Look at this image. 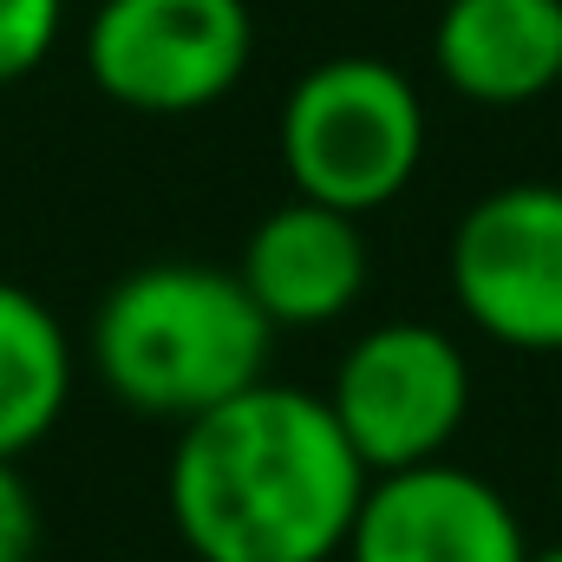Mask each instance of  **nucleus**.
<instances>
[{
	"mask_svg": "<svg viewBox=\"0 0 562 562\" xmlns=\"http://www.w3.org/2000/svg\"><path fill=\"white\" fill-rule=\"evenodd\" d=\"M425 157V105L413 79L373 53L321 59L281 105V170L294 196L340 216L386 210Z\"/></svg>",
	"mask_w": 562,
	"mask_h": 562,
	"instance_id": "3",
	"label": "nucleus"
},
{
	"mask_svg": "<svg viewBox=\"0 0 562 562\" xmlns=\"http://www.w3.org/2000/svg\"><path fill=\"white\" fill-rule=\"evenodd\" d=\"M347 562H530V537L497 484L431 458L367 484Z\"/></svg>",
	"mask_w": 562,
	"mask_h": 562,
	"instance_id": "7",
	"label": "nucleus"
},
{
	"mask_svg": "<svg viewBox=\"0 0 562 562\" xmlns=\"http://www.w3.org/2000/svg\"><path fill=\"white\" fill-rule=\"evenodd\" d=\"M530 562H562V543L557 550H530Z\"/></svg>",
	"mask_w": 562,
	"mask_h": 562,
	"instance_id": "13",
	"label": "nucleus"
},
{
	"mask_svg": "<svg viewBox=\"0 0 562 562\" xmlns=\"http://www.w3.org/2000/svg\"><path fill=\"white\" fill-rule=\"evenodd\" d=\"M59 26L66 0H0V86L40 72L46 53L59 46Z\"/></svg>",
	"mask_w": 562,
	"mask_h": 562,
	"instance_id": "11",
	"label": "nucleus"
},
{
	"mask_svg": "<svg viewBox=\"0 0 562 562\" xmlns=\"http://www.w3.org/2000/svg\"><path fill=\"white\" fill-rule=\"evenodd\" d=\"M367 484L327 400L262 380L177 431L164 491L196 562H334Z\"/></svg>",
	"mask_w": 562,
	"mask_h": 562,
	"instance_id": "1",
	"label": "nucleus"
},
{
	"mask_svg": "<svg viewBox=\"0 0 562 562\" xmlns=\"http://www.w3.org/2000/svg\"><path fill=\"white\" fill-rule=\"evenodd\" d=\"M557 477H562V464H557Z\"/></svg>",
	"mask_w": 562,
	"mask_h": 562,
	"instance_id": "14",
	"label": "nucleus"
},
{
	"mask_svg": "<svg viewBox=\"0 0 562 562\" xmlns=\"http://www.w3.org/2000/svg\"><path fill=\"white\" fill-rule=\"evenodd\" d=\"M327 413L340 425V438L353 445V458L367 464V477L431 464L445 458V445L458 438V425L471 413L464 347L445 327L386 321L347 347Z\"/></svg>",
	"mask_w": 562,
	"mask_h": 562,
	"instance_id": "5",
	"label": "nucleus"
},
{
	"mask_svg": "<svg viewBox=\"0 0 562 562\" xmlns=\"http://www.w3.org/2000/svg\"><path fill=\"white\" fill-rule=\"evenodd\" d=\"M72 400V340L59 314L20 288L0 281V464H20Z\"/></svg>",
	"mask_w": 562,
	"mask_h": 562,
	"instance_id": "10",
	"label": "nucleus"
},
{
	"mask_svg": "<svg viewBox=\"0 0 562 562\" xmlns=\"http://www.w3.org/2000/svg\"><path fill=\"white\" fill-rule=\"evenodd\" d=\"M40 550V504L20 464H0V562H33Z\"/></svg>",
	"mask_w": 562,
	"mask_h": 562,
	"instance_id": "12",
	"label": "nucleus"
},
{
	"mask_svg": "<svg viewBox=\"0 0 562 562\" xmlns=\"http://www.w3.org/2000/svg\"><path fill=\"white\" fill-rule=\"evenodd\" d=\"M367 229L360 216H340L327 203H281L269 210L249 243L236 281L249 288V301L269 314V327H327L340 321L360 294H367Z\"/></svg>",
	"mask_w": 562,
	"mask_h": 562,
	"instance_id": "8",
	"label": "nucleus"
},
{
	"mask_svg": "<svg viewBox=\"0 0 562 562\" xmlns=\"http://www.w3.org/2000/svg\"><path fill=\"white\" fill-rule=\"evenodd\" d=\"M276 327L236 269L150 262L92 314V367L119 406L144 419H203L269 380Z\"/></svg>",
	"mask_w": 562,
	"mask_h": 562,
	"instance_id": "2",
	"label": "nucleus"
},
{
	"mask_svg": "<svg viewBox=\"0 0 562 562\" xmlns=\"http://www.w3.org/2000/svg\"><path fill=\"white\" fill-rule=\"evenodd\" d=\"M431 59L438 79L484 112L537 105L562 92V0H445Z\"/></svg>",
	"mask_w": 562,
	"mask_h": 562,
	"instance_id": "9",
	"label": "nucleus"
},
{
	"mask_svg": "<svg viewBox=\"0 0 562 562\" xmlns=\"http://www.w3.org/2000/svg\"><path fill=\"white\" fill-rule=\"evenodd\" d=\"M256 53L249 0H99L86 26L92 86L144 119L223 105Z\"/></svg>",
	"mask_w": 562,
	"mask_h": 562,
	"instance_id": "4",
	"label": "nucleus"
},
{
	"mask_svg": "<svg viewBox=\"0 0 562 562\" xmlns=\"http://www.w3.org/2000/svg\"><path fill=\"white\" fill-rule=\"evenodd\" d=\"M451 294L477 334L562 353V183H504L451 229Z\"/></svg>",
	"mask_w": 562,
	"mask_h": 562,
	"instance_id": "6",
	"label": "nucleus"
}]
</instances>
